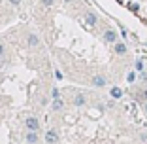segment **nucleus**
I'll use <instances>...</instances> for the list:
<instances>
[{
    "mask_svg": "<svg viewBox=\"0 0 147 144\" xmlns=\"http://www.w3.org/2000/svg\"><path fill=\"white\" fill-rule=\"evenodd\" d=\"M74 104H76V106H83V104H85V97H83V95H76Z\"/></svg>",
    "mask_w": 147,
    "mask_h": 144,
    "instance_id": "nucleus-10",
    "label": "nucleus"
},
{
    "mask_svg": "<svg viewBox=\"0 0 147 144\" xmlns=\"http://www.w3.org/2000/svg\"><path fill=\"white\" fill-rule=\"evenodd\" d=\"M26 142L28 144H36L38 142V131H28L26 133Z\"/></svg>",
    "mask_w": 147,
    "mask_h": 144,
    "instance_id": "nucleus-6",
    "label": "nucleus"
},
{
    "mask_svg": "<svg viewBox=\"0 0 147 144\" xmlns=\"http://www.w3.org/2000/svg\"><path fill=\"white\" fill-rule=\"evenodd\" d=\"M26 42H28V46H30V48L40 46V38H38L36 34H28V36H26Z\"/></svg>",
    "mask_w": 147,
    "mask_h": 144,
    "instance_id": "nucleus-5",
    "label": "nucleus"
},
{
    "mask_svg": "<svg viewBox=\"0 0 147 144\" xmlns=\"http://www.w3.org/2000/svg\"><path fill=\"white\" fill-rule=\"evenodd\" d=\"M136 70H143V63H142V61L136 63Z\"/></svg>",
    "mask_w": 147,
    "mask_h": 144,
    "instance_id": "nucleus-16",
    "label": "nucleus"
},
{
    "mask_svg": "<svg viewBox=\"0 0 147 144\" xmlns=\"http://www.w3.org/2000/svg\"><path fill=\"white\" fill-rule=\"evenodd\" d=\"M85 19H87V23L91 27H94L96 23H98V17H96V13H92V12H87L85 13Z\"/></svg>",
    "mask_w": 147,
    "mask_h": 144,
    "instance_id": "nucleus-4",
    "label": "nucleus"
},
{
    "mask_svg": "<svg viewBox=\"0 0 147 144\" xmlns=\"http://www.w3.org/2000/svg\"><path fill=\"white\" fill-rule=\"evenodd\" d=\"M143 97H145V100H147V89H145V91H143Z\"/></svg>",
    "mask_w": 147,
    "mask_h": 144,
    "instance_id": "nucleus-21",
    "label": "nucleus"
},
{
    "mask_svg": "<svg viewBox=\"0 0 147 144\" xmlns=\"http://www.w3.org/2000/svg\"><path fill=\"white\" fill-rule=\"evenodd\" d=\"M92 85H94V87H104L106 85V78L104 76H94V78H92Z\"/></svg>",
    "mask_w": 147,
    "mask_h": 144,
    "instance_id": "nucleus-7",
    "label": "nucleus"
},
{
    "mask_svg": "<svg viewBox=\"0 0 147 144\" xmlns=\"http://www.w3.org/2000/svg\"><path fill=\"white\" fill-rule=\"evenodd\" d=\"M53 2H55V0H42L43 6H53Z\"/></svg>",
    "mask_w": 147,
    "mask_h": 144,
    "instance_id": "nucleus-15",
    "label": "nucleus"
},
{
    "mask_svg": "<svg viewBox=\"0 0 147 144\" xmlns=\"http://www.w3.org/2000/svg\"><path fill=\"white\" fill-rule=\"evenodd\" d=\"M104 40L109 42V44H117V32L111 31V29H108V31L104 32Z\"/></svg>",
    "mask_w": 147,
    "mask_h": 144,
    "instance_id": "nucleus-3",
    "label": "nucleus"
},
{
    "mask_svg": "<svg viewBox=\"0 0 147 144\" xmlns=\"http://www.w3.org/2000/svg\"><path fill=\"white\" fill-rule=\"evenodd\" d=\"M142 80H143V82H147V72H142Z\"/></svg>",
    "mask_w": 147,
    "mask_h": 144,
    "instance_id": "nucleus-18",
    "label": "nucleus"
},
{
    "mask_svg": "<svg viewBox=\"0 0 147 144\" xmlns=\"http://www.w3.org/2000/svg\"><path fill=\"white\" fill-rule=\"evenodd\" d=\"M45 142L47 144H57L59 142V133H57L55 129H49V131L45 133Z\"/></svg>",
    "mask_w": 147,
    "mask_h": 144,
    "instance_id": "nucleus-2",
    "label": "nucleus"
},
{
    "mask_svg": "<svg viewBox=\"0 0 147 144\" xmlns=\"http://www.w3.org/2000/svg\"><path fill=\"white\" fill-rule=\"evenodd\" d=\"M138 15L142 17V21H143V23H147V8H140Z\"/></svg>",
    "mask_w": 147,
    "mask_h": 144,
    "instance_id": "nucleus-12",
    "label": "nucleus"
},
{
    "mask_svg": "<svg viewBox=\"0 0 147 144\" xmlns=\"http://www.w3.org/2000/svg\"><path fill=\"white\" fill-rule=\"evenodd\" d=\"M2 55H4V46L0 44V57H2Z\"/></svg>",
    "mask_w": 147,
    "mask_h": 144,
    "instance_id": "nucleus-19",
    "label": "nucleus"
},
{
    "mask_svg": "<svg viewBox=\"0 0 147 144\" xmlns=\"http://www.w3.org/2000/svg\"><path fill=\"white\" fill-rule=\"evenodd\" d=\"M66 2H72V0H66Z\"/></svg>",
    "mask_w": 147,
    "mask_h": 144,
    "instance_id": "nucleus-22",
    "label": "nucleus"
},
{
    "mask_svg": "<svg viewBox=\"0 0 147 144\" xmlns=\"http://www.w3.org/2000/svg\"><path fill=\"white\" fill-rule=\"evenodd\" d=\"M25 125H26V129H28V131H38V129H40V121H38V118H34V116L26 118Z\"/></svg>",
    "mask_w": 147,
    "mask_h": 144,
    "instance_id": "nucleus-1",
    "label": "nucleus"
},
{
    "mask_svg": "<svg viewBox=\"0 0 147 144\" xmlns=\"http://www.w3.org/2000/svg\"><path fill=\"white\" fill-rule=\"evenodd\" d=\"M115 53H117V55H125V53H126V46L123 44V42H117V44H115Z\"/></svg>",
    "mask_w": 147,
    "mask_h": 144,
    "instance_id": "nucleus-8",
    "label": "nucleus"
},
{
    "mask_svg": "<svg viewBox=\"0 0 147 144\" xmlns=\"http://www.w3.org/2000/svg\"><path fill=\"white\" fill-rule=\"evenodd\" d=\"M62 106H64L62 99H55V100H53V110H61Z\"/></svg>",
    "mask_w": 147,
    "mask_h": 144,
    "instance_id": "nucleus-11",
    "label": "nucleus"
},
{
    "mask_svg": "<svg viewBox=\"0 0 147 144\" xmlns=\"http://www.w3.org/2000/svg\"><path fill=\"white\" fill-rule=\"evenodd\" d=\"M143 110H145V114H147V100H145V104H143Z\"/></svg>",
    "mask_w": 147,
    "mask_h": 144,
    "instance_id": "nucleus-20",
    "label": "nucleus"
},
{
    "mask_svg": "<svg viewBox=\"0 0 147 144\" xmlns=\"http://www.w3.org/2000/svg\"><path fill=\"white\" fill-rule=\"evenodd\" d=\"M21 2H23V0H9V4H13V6H19Z\"/></svg>",
    "mask_w": 147,
    "mask_h": 144,
    "instance_id": "nucleus-17",
    "label": "nucleus"
},
{
    "mask_svg": "<svg viewBox=\"0 0 147 144\" xmlns=\"http://www.w3.org/2000/svg\"><path fill=\"white\" fill-rule=\"evenodd\" d=\"M109 95H111L113 99H121V97H123V89H121V87H111Z\"/></svg>",
    "mask_w": 147,
    "mask_h": 144,
    "instance_id": "nucleus-9",
    "label": "nucleus"
},
{
    "mask_svg": "<svg viewBox=\"0 0 147 144\" xmlns=\"http://www.w3.org/2000/svg\"><path fill=\"white\" fill-rule=\"evenodd\" d=\"M51 95H53V99H61V91H59V89H53Z\"/></svg>",
    "mask_w": 147,
    "mask_h": 144,
    "instance_id": "nucleus-14",
    "label": "nucleus"
},
{
    "mask_svg": "<svg viewBox=\"0 0 147 144\" xmlns=\"http://www.w3.org/2000/svg\"><path fill=\"white\" fill-rule=\"evenodd\" d=\"M126 80H128V83L136 82V74H134V72H128V76H126Z\"/></svg>",
    "mask_w": 147,
    "mask_h": 144,
    "instance_id": "nucleus-13",
    "label": "nucleus"
}]
</instances>
